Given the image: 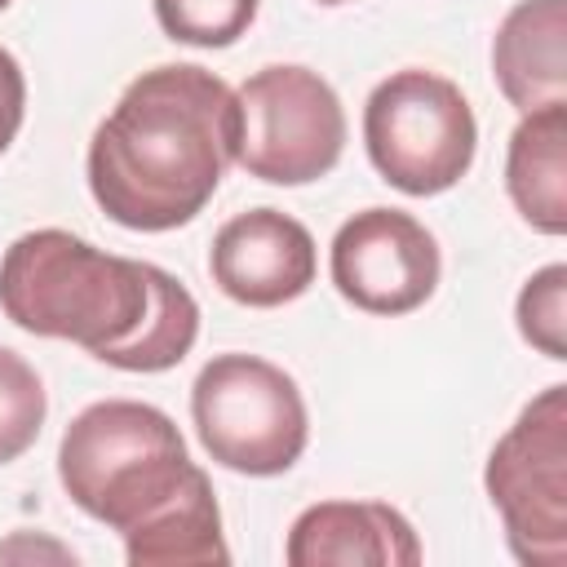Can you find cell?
<instances>
[{
  "mask_svg": "<svg viewBox=\"0 0 567 567\" xmlns=\"http://www.w3.org/2000/svg\"><path fill=\"white\" fill-rule=\"evenodd\" d=\"M195 337H199L195 297L168 270L151 266V310L124 346L102 354V363H111L120 372H164V368H177L190 354Z\"/></svg>",
  "mask_w": 567,
  "mask_h": 567,
  "instance_id": "cell-14",
  "label": "cell"
},
{
  "mask_svg": "<svg viewBox=\"0 0 567 567\" xmlns=\"http://www.w3.org/2000/svg\"><path fill=\"white\" fill-rule=\"evenodd\" d=\"M155 18L168 40L221 49L252 27L257 0H155Z\"/></svg>",
  "mask_w": 567,
  "mask_h": 567,
  "instance_id": "cell-16",
  "label": "cell"
},
{
  "mask_svg": "<svg viewBox=\"0 0 567 567\" xmlns=\"http://www.w3.org/2000/svg\"><path fill=\"white\" fill-rule=\"evenodd\" d=\"M567 4L563 0H518L496 27L492 71L501 93L518 111L567 102Z\"/></svg>",
  "mask_w": 567,
  "mask_h": 567,
  "instance_id": "cell-11",
  "label": "cell"
},
{
  "mask_svg": "<svg viewBox=\"0 0 567 567\" xmlns=\"http://www.w3.org/2000/svg\"><path fill=\"white\" fill-rule=\"evenodd\" d=\"M363 142L394 190L439 195L470 173L478 124L447 75L408 66L372 89L363 106Z\"/></svg>",
  "mask_w": 567,
  "mask_h": 567,
  "instance_id": "cell-5",
  "label": "cell"
},
{
  "mask_svg": "<svg viewBox=\"0 0 567 567\" xmlns=\"http://www.w3.org/2000/svg\"><path fill=\"white\" fill-rule=\"evenodd\" d=\"M22 111H27V80L22 66L9 49H0V155L9 151V142L22 128Z\"/></svg>",
  "mask_w": 567,
  "mask_h": 567,
  "instance_id": "cell-18",
  "label": "cell"
},
{
  "mask_svg": "<svg viewBox=\"0 0 567 567\" xmlns=\"http://www.w3.org/2000/svg\"><path fill=\"white\" fill-rule=\"evenodd\" d=\"M9 4H13V0H0V9H9Z\"/></svg>",
  "mask_w": 567,
  "mask_h": 567,
  "instance_id": "cell-20",
  "label": "cell"
},
{
  "mask_svg": "<svg viewBox=\"0 0 567 567\" xmlns=\"http://www.w3.org/2000/svg\"><path fill=\"white\" fill-rule=\"evenodd\" d=\"M284 558L288 567H416L421 540L381 501H319L297 514Z\"/></svg>",
  "mask_w": 567,
  "mask_h": 567,
  "instance_id": "cell-10",
  "label": "cell"
},
{
  "mask_svg": "<svg viewBox=\"0 0 567 567\" xmlns=\"http://www.w3.org/2000/svg\"><path fill=\"white\" fill-rule=\"evenodd\" d=\"M487 496L527 567L567 563V385L540 390L487 456Z\"/></svg>",
  "mask_w": 567,
  "mask_h": 567,
  "instance_id": "cell-6",
  "label": "cell"
},
{
  "mask_svg": "<svg viewBox=\"0 0 567 567\" xmlns=\"http://www.w3.org/2000/svg\"><path fill=\"white\" fill-rule=\"evenodd\" d=\"M190 416L204 452L252 478L284 474L310 439L297 381L257 354H217L190 385Z\"/></svg>",
  "mask_w": 567,
  "mask_h": 567,
  "instance_id": "cell-4",
  "label": "cell"
},
{
  "mask_svg": "<svg viewBox=\"0 0 567 567\" xmlns=\"http://www.w3.org/2000/svg\"><path fill=\"white\" fill-rule=\"evenodd\" d=\"M319 4H346V0H319Z\"/></svg>",
  "mask_w": 567,
  "mask_h": 567,
  "instance_id": "cell-19",
  "label": "cell"
},
{
  "mask_svg": "<svg viewBox=\"0 0 567 567\" xmlns=\"http://www.w3.org/2000/svg\"><path fill=\"white\" fill-rule=\"evenodd\" d=\"M124 558L133 567H186V563H226L230 549L221 540V514L213 501V483L199 470L186 492L164 505L142 527L124 532Z\"/></svg>",
  "mask_w": 567,
  "mask_h": 567,
  "instance_id": "cell-13",
  "label": "cell"
},
{
  "mask_svg": "<svg viewBox=\"0 0 567 567\" xmlns=\"http://www.w3.org/2000/svg\"><path fill=\"white\" fill-rule=\"evenodd\" d=\"M332 284L368 315H408L439 288V244L412 213L363 208L332 239Z\"/></svg>",
  "mask_w": 567,
  "mask_h": 567,
  "instance_id": "cell-8",
  "label": "cell"
},
{
  "mask_svg": "<svg viewBox=\"0 0 567 567\" xmlns=\"http://www.w3.org/2000/svg\"><path fill=\"white\" fill-rule=\"evenodd\" d=\"M235 164L275 186H306L332 173L346 146V111L332 84L310 66H261L235 93Z\"/></svg>",
  "mask_w": 567,
  "mask_h": 567,
  "instance_id": "cell-7",
  "label": "cell"
},
{
  "mask_svg": "<svg viewBox=\"0 0 567 567\" xmlns=\"http://www.w3.org/2000/svg\"><path fill=\"white\" fill-rule=\"evenodd\" d=\"M0 310L35 337L93 359L124 346L151 310V261L102 252L71 230H27L0 257Z\"/></svg>",
  "mask_w": 567,
  "mask_h": 567,
  "instance_id": "cell-2",
  "label": "cell"
},
{
  "mask_svg": "<svg viewBox=\"0 0 567 567\" xmlns=\"http://www.w3.org/2000/svg\"><path fill=\"white\" fill-rule=\"evenodd\" d=\"M315 266L319 257L310 230L279 208H252L230 217L208 248L213 284L230 301L252 310H270L301 297L315 284Z\"/></svg>",
  "mask_w": 567,
  "mask_h": 567,
  "instance_id": "cell-9",
  "label": "cell"
},
{
  "mask_svg": "<svg viewBox=\"0 0 567 567\" xmlns=\"http://www.w3.org/2000/svg\"><path fill=\"white\" fill-rule=\"evenodd\" d=\"M239 106L195 62L142 71L89 142V190L128 230L186 226L235 164Z\"/></svg>",
  "mask_w": 567,
  "mask_h": 567,
  "instance_id": "cell-1",
  "label": "cell"
},
{
  "mask_svg": "<svg viewBox=\"0 0 567 567\" xmlns=\"http://www.w3.org/2000/svg\"><path fill=\"white\" fill-rule=\"evenodd\" d=\"M518 332L545 354L567 359V266L536 270L518 292Z\"/></svg>",
  "mask_w": 567,
  "mask_h": 567,
  "instance_id": "cell-17",
  "label": "cell"
},
{
  "mask_svg": "<svg viewBox=\"0 0 567 567\" xmlns=\"http://www.w3.org/2000/svg\"><path fill=\"white\" fill-rule=\"evenodd\" d=\"M195 474L199 465L186 456L173 416L133 399L89 403L58 447L66 496L120 536L173 505Z\"/></svg>",
  "mask_w": 567,
  "mask_h": 567,
  "instance_id": "cell-3",
  "label": "cell"
},
{
  "mask_svg": "<svg viewBox=\"0 0 567 567\" xmlns=\"http://www.w3.org/2000/svg\"><path fill=\"white\" fill-rule=\"evenodd\" d=\"M44 412H49L44 381L18 350L0 346V465L18 461L40 439Z\"/></svg>",
  "mask_w": 567,
  "mask_h": 567,
  "instance_id": "cell-15",
  "label": "cell"
},
{
  "mask_svg": "<svg viewBox=\"0 0 567 567\" xmlns=\"http://www.w3.org/2000/svg\"><path fill=\"white\" fill-rule=\"evenodd\" d=\"M505 186L540 235L567 230V102L523 111L505 155Z\"/></svg>",
  "mask_w": 567,
  "mask_h": 567,
  "instance_id": "cell-12",
  "label": "cell"
}]
</instances>
